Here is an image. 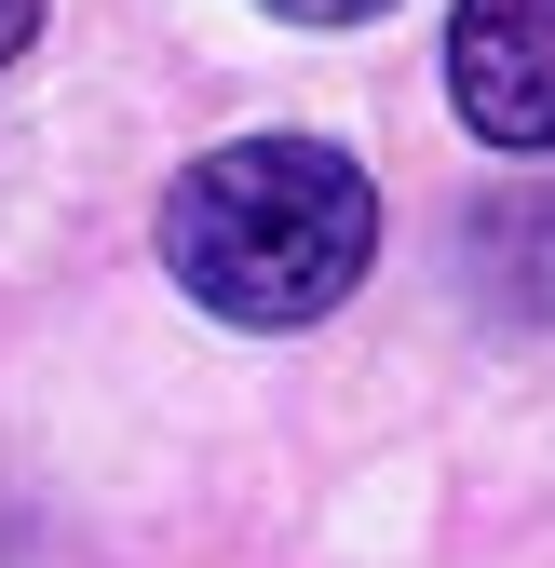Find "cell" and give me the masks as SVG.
I'll list each match as a JSON object with an SVG mask.
<instances>
[{"mask_svg": "<svg viewBox=\"0 0 555 568\" xmlns=\"http://www.w3.org/2000/svg\"><path fill=\"white\" fill-rule=\"evenodd\" d=\"M285 28H366V14H393V0H271Z\"/></svg>", "mask_w": 555, "mask_h": 568, "instance_id": "277c9868", "label": "cell"}, {"mask_svg": "<svg viewBox=\"0 0 555 568\" xmlns=\"http://www.w3.org/2000/svg\"><path fill=\"white\" fill-rule=\"evenodd\" d=\"M28 28H41V0H0V68L28 54Z\"/></svg>", "mask_w": 555, "mask_h": 568, "instance_id": "5b68a950", "label": "cell"}, {"mask_svg": "<svg viewBox=\"0 0 555 568\" xmlns=\"http://www.w3.org/2000/svg\"><path fill=\"white\" fill-rule=\"evenodd\" d=\"M474 244V284H488V312H555V190H502L488 217L461 231Z\"/></svg>", "mask_w": 555, "mask_h": 568, "instance_id": "3957f363", "label": "cell"}, {"mask_svg": "<svg viewBox=\"0 0 555 568\" xmlns=\"http://www.w3.org/2000/svg\"><path fill=\"white\" fill-rule=\"evenodd\" d=\"M447 95L488 150H555V0H461L447 14Z\"/></svg>", "mask_w": 555, "mask_h": 568, "instance_id": "7a4b0ae2", "label": "cell"}, {"mask_svg": "<svg viewBox=\"0 0 555 568\" xmlns=\"http://www.w3.org/2000/svg\"><path fill=\"white\" fill-rule=\"evenodd\" d=\"M380 257V190L325 135H231L163 190V271L218 325H325Z\"/></svg>", "mask_w": 555, "mask_h": 568, "instance_id": "6da1fadb", "label": "cell"}]
</instances>
